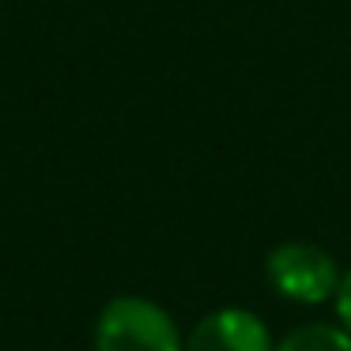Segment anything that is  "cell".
I'll return each mask as SVG.
<instances>
[{"label":"cell","instance_id":"obj_1","mask_svg":"<svg viewBox=\"0 0 351 351\" xmlns=\"http://www.w3.org/2000/svg\"><path fill=\"white\" fill-rule=\"evenodd\" d=\"M95 351H185L178 325L159 302L140 295L110 298L95 325Z\"/></svg>","mask_w":351,"mask_h":351},{"label":"cell","instance_id":"obj_2","mask_svg":"<svg viewBox=\"0 0 351 351\" xmlns=\"http://www.w3.org/2000/svg\"><path fill=\"white\" fill-rule=\"evenodd\" d=\"M268 280L283 298H295L302 306H317L336 298L340 291V268L321 245L310 242H283L268 257Z\"/></svg>","mask_w":351,"mask_h":351},{"label":"cell","instance_id":"obj_3","mask_svg":"<svg viewBox=\"0 0 351 351\" xmlns=\"http://www.w3.org/2000/svg\"><path fill=\"white\" fill-rule=\"evenodd\" d=\"M185 351H272L268 328L250 310H215L185 340Z\"/></svg>","mask_w":351,"mask_h":351},{"label":"cell","instance_id":"obj_4","mask_svg":"<svg viewBox=\"0 0 351 351\" xmlns=\"http://www.w3.org/2000/svg\"><path fill=\"white\" fill-rule=\"evenodd\" d=\"M276 351H351V332L332 325H302Z\"/></svg>","mask_w":351,"mask_h":351},{"label":"cell","instance_id":"obj_5","mask_svg":"<svg viewBox=\"0 0 351 351\" xmlns=\"http://www.w3.org/2000/svg\"><path fill=\"white\" fill-rule=\"evenodd\" d=\"M336 310H340V317H343V325H348V332H351V272L343 276V283H340V291H336Z\"/></svg>","mask_w":351,"mask_h":351}]
</instances>
